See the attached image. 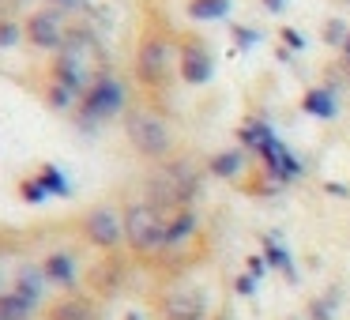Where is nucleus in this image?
Masks as SVG:
<instances>
[{"label":"nucleus","instance_id":"a211bd4d","mask_svg":"<svg viewBox=\"0 0 350 320\" xmlns=\"http://www.w3.org/2000/svg\"><path fill=\"white\" fill-rule=\"evenodd\" d=\"M38 181H42V189H46L49 196H68V181H64V174L53 166V162H46V166L38 170Z\"/></svg>","mask_w":350,"mask_h":320},{"label":"nucleus","instance_id":"f03ea898","mask_svg":"<svg viewBox=\"0 0 350 320\" xmlns=\"http://www.w3.org/2000/svg\"><path fill=\"white\" fill-rule=\"evenodd\" d=\"M124 132H129V144L136 147L144 159H166L174 151V132L151 109H129L124 114Z\"/></svg>","mask_w":350,"mask_h":320},{"label":"nucleus","instance_id":"6ab92c4d","mask_svg":"<svg viewBox=\"0 0 350 320\" xmlns=\"http://www.w3.org/2000/svg\"><path fill=\"white\" fill-rule=\"evenodd\" d=\"M19 196H23L27 204H42V200H46L49 192L42 189V181H38V177H27V181L19 185Z\"/></svg>","mask_w":350,"mask_h":320},{"label":"nucleus","instance_id":"4be33fe9","mask_svg":"<svg viewBox=\"0 0 350 320\" xmlns=\"http://www.w3.org/2000/svg\"><path fill=\"white\" fill-rule=\"evenodd\" d=\"M245 275H252V279H264V275H267V260L264 256H249V260H245Z\"/></svg>","mask_w":350,"mask_h":320},{"label":"nucleus","instance_id":"5701e85b","mask_svg":"<svg viewBox=\"0 0 350 320\" xmlns=\"http://www.w3.org/2000/svg\"><path fill=\"white\" fill-rule=\"evenodd\" d=\"M234 290L241 297H256V279H252V275H237L234 279Z\"/></svg>","mask_w":350,"mask_h":320},{"label":"nucleus","instance_id":"f3484780","mask_svg":"<svg viewBox=\"0 0 350 320\" xmlns=\"http://www.w3.org/2000/svg\"><path fill=\"white\" fill-rule=\"evenodd\" d=\"M230 12V0H189V16L207 23V19H222Z\"/></svg>","mask_w":350,"mask_h":320},{"label":"nucleus","instance_id":"4468645a","mask_svg":"<svg viewBox=\"0 0 350 320\" xmlns=\"http://www.w3.org/2000/svg\"><path fill=\"white\" fill-rule=\"evenodd\" d=\"M46 286L49 282H46V275H42V267H23V271H19V282H16V294H23L31 305H38Z\"/></svg>","mask_w":350,"mask_h":320},{"label":"nucleus","instance_id":"f257e3e1","mask_svg":"<svg viewBox=\"0 0 350 320\" xmlns=\"http://www.w3.org/2000/svg\"><path fill=\"white\" fill-rule=\"evenodd\" d=\"M124 245H129L136 256H154V252L166 249V215L154 211L147 200L124 207Z\"/></svg>","mask_w":350,"mask_h":320},{"label":"nucleus","instance_id":"423d86ee","mask_svg":"<svg viewBox=\"0 0 350 320\" xmlns=\"http://www.w3.org/2000/svg\"><path fill=\"white\" fill-rule=\"evenodd\" d=\"M23 38L31 42L34 49H46V53H61V46L68 42V27H64V16L57 8H38L23 19Z\"/></svg>","mask_w":350,"mask_h":320},{"label":"nucleus","instance_id":"bb28decb","mask_svg":"<svg viewBox=\"0 0 350 320\" xmlns=\"http://www.w3.org/2000/svg\"><path fill=\"white\" fill-rule=\"evenodd\" d=\"M286 4H290V0H264V8L275 12V16H279V12H286Z\"/></svg>","mask_w":350,"mask_h":320},{"label":"nucleus","instance_id":"1a4fd4ad","mask_svg":"<svg viewBox=\"0 0 350 320\" xmlns=\"http://www.w3.org/2000/svg\"><path fill=\"white\" fill-rule=\"evenodd\" d=\"M46 320H102V317H98V305L87 294H68V297L49 305Z\"/></svg>","mask_w":350,"mask_h":320},{"label":"nucleus","instance_id":"393cba45","mask_svg":"<svg viewBox=\"0 0 350 320\" xmlns=\"http://www.w3.org/2000/svg\"><path fill=\"white\" fill-rule=\"evenodd\" d=\"M309 312H312V320H332V305L327 302H312Z\"/></svg>","mask_w":350,"mask_h":320},{"label":"nucleus","instance_id":"9d476101","mask_svg":"<svg viewBox=\"0 0 350 320\" xmlns=\"http://www.w3.org/2000/svg\"><path fill=\"white\" fill-rule=\"evenodd\" d=\"M42 275H46V282L49 286H61V290H72L76 286V279H79V271H76V256L72 252H49L46 256V264H42Z\"/></svg>","mask_w":350,"mask_h":320},{"label":"nucleus","instance_id":"6e6552de","mask_svg":"<svg viewBox=\"0 0 350 320\" xmlns=\"http://www.w3.org/2000/svg\"><path fill=\"white\" fill-rule=\"evenodd\" d=\"M177 68H181V79L189 87H204L215 76V57L200 38H185L181 53H177Z\"/></svg>","mask_w":350,"mask_h":320},{"label":"nucleus","instance_id":"c756f323","mask_svg":"<svg viewBox=\"0 0 350 320\" xmlns=\"http://www.w3.org/2000/svg\"><path fill=\"white\" fill-rule=\"evenodd\" d=\"M0 320H4V317H0Z\"/></svg>","mask_w":350,"mask_h":320},{"label":"nucleus","instance_id":"39448f33","mask_svg":"<svg viewBox=\"0 0 350 320\" xmlns=\"http://www.w3.org/2000/svg\"><path fill=\"white\" fill-rule=\"evenodd\" d=\"M79 230H83V237L102 252H117L124 245V219L106 204L91 207V211L83 215V222H79Z\"/></svg>","mask_w":350,"mask_h":320},{"label":"nucleus","instance_id":"aec40b11","mask_svg":"<svg viewBox=\"0 0 350 320\" xmlns=\"http://www.w3.org/2000/svg\"><path fill=\"white\" fill-rule=\"evenodd\" d=\"M19 38H23V27H19V23H12V19H0V49L16 46Z\"/></svg>","mask_w":350,"mask_h":320},{"label":"nucleus","instance_id":"dca6fc26","mask_svg":"<svg viewBox=\"0 0 350 320\" xmlns=\"http://www.w3.org/2000/svg\"><path fill=\"white\" fill-rule=\"evenodd\" d=\"M241 166H245V155L241 151H222V155H215V159H211V174L215 177H226V181H234V177L241 174Z\"/></svg>","mask_w":350,"mask_h":320},{"label":"nucleus","instance_id":"2eb2a0df","mask_svg":"<svg viewBox=\"0 0 350 320\" xmlns=\"http://www.w3.org/2000/svg\"><path fill=\"white\" fill-rule=\"evenodd\" d=\"M34 309H38V305H31L23 294H16V290H12V294H0V317L4 320H31Z\"/></svg>","mask_w":350,"mask_h":320},{"label":"nucleus","instance_id":"a878e982","mask_svg":"<svg viewBox=\"0 0 350 320\" xmlns=\"http://www.w3.org/2000/svg\"><path fill=\"white\" fill-rule=\"evenodd\" d=\"M282 42H286V46H294V49H305V38L297 31H290V27H282Z\"/></svg>","mask_w":350,"mask_h":320},{"label":"nucleus","instance_id":"9b49d317","mask_svg":"<svg viewBox=\"0 0 350 320\" xmlns=\"http://www.w3.org/2000/svg\"><path fill=\"white\" fill-rule=\"evenodd\" d=\"M192 234H196V215H192L189 207H181V211L166 215V249H174V245H185Z\"/></svg>","mask_w":350,"mask_h":320},{"label":"nucleus","instance_id":"f8f14e48","mask_svg":"<svg viewBox=\"0 0 350 320\" xmlns=\"http://www.w3.org/2000/svg\"><path fill=\"white\" fill-rule=\"evenodd\" d=\"M305 114H312V117H320V121H332L335 114H339V102H335V94L327 91V87H312L309 94H305Z\"/></svg>","mask_w":350,"mask_h":320},{"label":"nucleus","instance_id":"412c9836","mask_svg":"<svg viewBox=\"0 0 350 320\" xmlns=\"http://www.w3.org/2000/svg\"><path fill=\"white\" fill-rule=\"evenodd\" d=\"M347 23H342V19H332V23H327V31H324V38L332 42V46H347Z\"/></svg>","mask_w":350,"mask_h":320},{"label":"nucleus","instance_id":"7ed1b4c3","mask_svg":"<svg viewBox=\"0 0 350 320\" xmlns=\"http://www.w3.org/2000/svg\"><path fill=\"white\" fill-rule=\"evenodd\" d=\"M174 72V46L166 34L147 31L136 46V79L144 87H166Z\"/></svg>","mask_w":350,"mask_h":320},{"label":"nucleus","instance_id":"0eeeda50","mask_svg":"<svg viewBox=\"0 0 350 320\" xmlns=\"http://www.w3.org/2000/svg\"><path fill=\"white\" fill-rule=\"evenodd\" d=\"M159 309L166 320H207V294L200 286L177 282L159 297Z\"/></svg>","mask_w":350,"mask_h":320},{"label":"nucleus","instance_id":"b1692460","mask_svg":"<svg viewBox=\"0 0 350 320\" xmlns=\"http://www.w3.org/2000/svg\"><path fill=\"white\" fill-rule=\"evenodd\" d=\"M234 34H237L241 46H256V42H260V31H249V27H234Z\"/></svg>","mask_w":350,"mask_h":320},{"label":"nucleus","instance_id":"c85d7f7f","mask_svg":"<svg viewBox=\"0 0 350 320\" xmlns=\"http://www.w3.org/2000/svg\"><path fill=\"white\" fill-rule=\"evenodd\" d=\"M129 320H139V317H136V312H129Z\"/></svg>","mask_w":350,"mask_h":320},{"label":"nucleus","instance_id":"ddd939ff","mask_svg":"<svg viewBox=\"0 0 350 320\" xmlns=\"http://www.w3.org/2000/svg\"><path fill=\"white\" fill-rule=\"evenodd\" d=\"M264 260H267V267H279V271L286 275L290 282H297L294 260H290V252L279 245V234H267V237H264Z\"/></svg>","mask_w":350,"mask_h":320},{"label":"nucleus","instance_id":"20e7f679","mask_svg":"<svg viewBox=\"0 0 350 320\" xmlns=\"http://www.w3.org/2000/svg\"><path fill=\"white\" fill-rule=\"evenodd\" d=\"M121 109H124V87L117 83L113 76L102 72V76L83 91V98H79V121L83 124L109 121V117H117Z\"/></svg>","mask_w":350,"mask_h":320},{"label":"nucleus","instance_id":"cd10ccee","mask_svg":"<svg viewBox=\"0 0 350 320\" xmlns=\"http://www.w3.org/2000/svg\"><path fill=\"white\" fill-rule=\"evenodd\" d=\"M57 4H64V8H72V4H76V0H57Z\"/></svg>","mask_w":350,"mask_h":320}]
</instances>
